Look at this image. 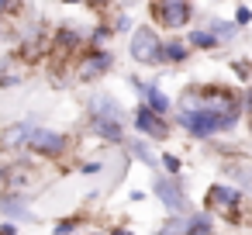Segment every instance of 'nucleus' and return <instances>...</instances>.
Returning <instances> with one entry per match:
<instances>
[{"label": "nucleus", "mask_w": 252, "mask_h": 235, "mask_svg": "<svg viewBox=\"0 0 252 235\" xmlns=\"http://www.w3.org/2000/svg\"><path fill=\"white\" fill-rule=\"evenodd\" d=\"M131 59L135 63H145V66L162 63V42H159V35L152 28H138L131 35Z\"/></svg>", "instance_id": "f257e3e1"}, {"label": "nucleus", "mask_w": 252, "mask_h": 235, "mask_svg": "<svg viewBox=\"0 0 252 235\" xmlns=\"http://www.w3.org/2000/svg\"><path fill=\"white\" fill-rule=\"evenodd\" d=\"M152 190H156V197L169 207V214H183L187 207H190V201H187V194H183V187L176 183V176H156L152 180Z\"/></svg>", "instance_id": "f03ea898"}, {"label": "nucleus", "mask_w": 252, "mask_h": 235, "mask_svg": "<svg viewBox=\"0 0 252 235\" xmlns=\"http://www.w3.org/2000/svg\"><path fill=\"white\" fill-rule=\"evenodd\" d=\"M28 149L38 152V156H59L66 149V135L63 132H52V128H32Z\"/></svg>", "instance_id": "7ed1b4c3"}, {"label": "nucleus", "mask_w": 252, "mask_h": 235, "mask_svg": "<svg viewBox=\"0 0 252 235\" xmlns=\"http://www.w3.org/2000/svg\"><path fill=\"white\" fill-rule=\"evenodd\" d=\"M156 18L166 28H183L190 21V7L187 0H156Z\"/></svg>", "instance_id": "20e7f679"}, {"label": "nucleus", "mask_w": 252, "mask_h": 235, "mask_svg": "<svg viewBox=\"0 0 252 235\" xmlns=\"http://www.w3.org/2000/svg\"><path fill=\"white\" fill-rule=\"evenodd\" d=\"M131 121H135V128H138L145 138H166V135H169V121H166V118H159L156 111H149L145 104L135 111V118H131Z\"/></svg>", "instance_id": "39448f33"}, {"label": "nucleus", "mask_w": 252, "mask_h": 235, "mask_svg": "<svg viewBox=\"0 0 252 235\" xmlns=\"http://www.w3.org/2000/svg\"><path fill=\"white\" fill-rule=\"evenodd\" d=\"M111 66H114V56L100 49V52H90V56H87V59L80 63V69H76V76H80L83 83H90V80H97V76H104V73H107Z\"/></svg>", "instance_id": "423d86ee"}, {"label": "nucleus", "mask_w": 252, "mask_h": 235, "mask_svg": "<svg viewBox=\"0 0 252 235\" xmlns=\"http://www.w3.org/2000/svg\"><path fill=\"white\" fill-rule=\"evenodd\" d=\"M207 204H211L214 211H231V207H238V204H242V190H238V187L214 183V187L207 190Z\"/></svg>", "instance_id": "0eeeda50"}, {"label": "nucleus", "mask_w": 252, "mask_h": 235, "mask_svg": "<svg viewBox=\"0 0 252 235\" xmlns=\"http://www.w3.org/2000/svg\"><path fill=\"white\" fill-rule=\"evenodd\" d=\"M90 111H94V118L125 121V107H121L118 97H111V94H97V97H90Z\"/></svg>", "instance_id": "6e6552de"}, {"label": "nucleus", "mask_w": 252, "mask_h": 235, "mask_svg": "<svg viewBox=\"0 0 252 235\" xmlns=\"http://www.w3.org/2000/svg\"><path fill=\"white\" fill-rule=\"evenodd\" d=\"M28 138H32V125H28V121L7 125L4 132H0V149H7V152H14V149L28 145Z\"/></svg>", "instance_id": "1a4fd4ad"}, {"label": "nucleus", "mask_w": 252, "mask_h": 235, "mask_svg": "<svg viewBox=\"0 0 252 235\" xmlns=\"http://www.w3.org/2000/svg\"><path fill=\"white\" fill-rule=\"evenodd\" d=\"M90 128L104 138V142H125V132H121V121H111V118H90Z\"/></svg>", "instance_id": "9d476101"}, {"label": "nucleus", "mask_w": 252, "mask_h": 235, "mask_svg": "<svg viewBox=\"0 0 252 235\" xmlns=\"http://www.w3.org/2000/svg\"><path fill=\"white\" fill-rule=\"evenodd\" d=\"M0 211H4L7 218H25V214H28V207H25V194H21V190L4 194V197H0Z\"/></svg>", "instance_id": "9b49d317"}, {"label": "nucleus", "mask_w": 252, "mask_h": 235, "mask_svg": "<svg viewBox=\"0 0 252 235\" xmlns=\"http://www.w3.org/2000/svg\"><path fill=\"white\" fill-rule=\"evenodd\" d=\"M187 235H214L211 214H190L187 218Z\"/></svg>", "instance_id": "f8f14e48"}, {"label": "nucleus", "mask_w": 252, "mask_h": 235, "mask_svg": "<svg viewBox=\"0 0 252 235\" xmlns=\"http://www.w3.org/2000/svg\"><path fill=\"white\" fill-rule=\"evenodd\" d=\"M183 59H187V45L183 42L173 38V42L162 45V63H183Z\"/></svg>", "instance_id": "ddd939ff"}, {"label": "nucleus", "mask_w": 252, "mask_h": 235, "mask_svg": "<svg viewBox=\"0 0 252 235\" xmlns=\"http://www.w3.org/2000/svg\"><path fill=\"white\" fill-rule=\"evenodd\" d=\"M190 45H193V49H214L218 38H214L207 28H193V32H190Z\"/></svg>", "instance_id": "4468645a"}, {"label": "nucleus", "mask_w": 252, "mask_h": 235, "mask_svg": "<svg viewBox=\"0 0 252 235\" xmlns=\"http://www.w3.org/2000/svg\"><path fill=\"white\" fill-rule=\"evenodd\" d=\"M235 28H238V25H231V21H211V35H214L218 42H221V38L231 42V38H235Z\"/></svg>", "instance_id": "2eb2a0df"}, {"label": "nucleus", "mask_w": 252, "mask_h": 235, "mask_svg": "<svg viewBox=\"0 0 252 235\" xmlns=\"http://www.w3.org/2000/svg\"><path fill=\"white\" fill-rule=\"evenodd\" d=\"M131 156H135V159H142L145 166H156V163H159V159L152 156V149H149L145 142H131Z\"/></svg>", "instance_id": "dca6fc26"}, {"label": "nucleus", "mask_w": 252, "mask_h": 235, "mask_svg": "<svg viewBox=\"0 0 252 235\" xmlns=\"http://www.w3.org/2000/svg\"><path fill=\"white\" fill-rule=\"evenodd\" d=\"M162 235H187V218H180V214H169V221L162 225Z\"/></svg>", "instance_id": "f3484780"}, {"label": "nucleus", "mask_w": 252, "mask_h": 235, "mask_svg": "<svg viewBox=\"0 0 252 235\" xmlns=\"http://www.w3.org/2000/svg\"><path fill=\"white\" fill-rule=\"evenodd\" d=\"M228 173H231L245 190H252V169H245V166H228Z\"/></svg>", "instance_id": "a211bd4d"}, {"label": "nucleus", "mask_w": 252, "mask_h": 235, "mask_svg": "<svg viewBox=\"0 0 252 235\" xmlns=\"http://www.w3.org/2000/svg\"><path fill=\"white\" fill-rule=\"evenodd\" d=\"M76 228H80V221H76V218H66V221H59V225L52 228V235H73Z\"/></svg>", "instance_id": "6ab92c4d"}, {"label": "nucleus", "mask_w": 252, "mask_h": 235, "mask_svg": "<svg viewBox=\"0 0 252 235\" xmlns=\"http://www.w3.org/2000/svg\"><path fill=\"white\" fill-rule=\"evenodd\" d=\"M159 163H162V169H166L169 176H176V173H180V159H176V156H169V152H166Z\"/></svg>", "instance_id": "aec40b11"}, {"label": "nucleus", "mask_w": 252, "mask_h": 235, "mask_svg": "<svg viewBox=\"0 0 252 235\" xmlns=\"http://www.w3.org/2000/svg\"><path fill=\"white\" fill-rule=\"evenodd\" d=\"M80 173H100V163H97V159H90V163H83V166H80Z\"/></svg>", "instance_id": "412c9836"}, {"label": "nucleus", "mask_w": 252, "mask_h": 235, "mask_svg": "<svg viewBox=\"0 0 252 235\" xmlns=\"http://www.w3.org/2000/svg\"><path fill=\"white\" fill-rule=\"evenodd\" d=\"M249 18H252V14H249V7H242V11L235 14V21H238V25H249Z\"/></svg>", "instance_id": "4be33fe9"}, {"label": "nucleus", "mask_w": 252, "mask_h": 235, "mask_svg": "<svg viewBox=\"0 0 252 235\" xmlns=\"http://www.w3.org/2000/svg\"><path fill=\"white\" fill-rule=\"evenodd\" d=\"M0 235H18V228H14V225L7 221V225H0Z\"/></svg>", "instance_id": "5701e85b"}, {"label": "nucleus", "mask_w": 252, "mask_h": 235, "mask_svg": "<svg viewBox=\"0 0 252 235\" xmlns=\"http://www.w3.org/2000/svg\"><path fill=\"white\" fill-rule=\"evenodd\" d=\"M111 235H131V232H128V228H114Z\"/></svg>", "instance_id": "b1692460"}, {"label": "nucleus", "mask_w": 252, "mask_h": 235, "mask_svg": "<svg viewBox=\"0 0 252 235\" xmlns=\"http://www.w3.org/2000/svg\"><path fill=\"white\" fill-rule=\"evenodd\" d=\"M245 104H249V107H252V87H249V94H245Z\"/></svg>", "instance_id": "393cba45"}, {"label": "nucleus", "mask_w": 252, "mask_h": 235, "mask_svg": "<svg viewBox=\"0 0 252 235\" xmlns=\"http://www.w3.org/2000/svg\"><path fill=\"white\" fill-rule=\"evenodd\" d=\"M4 176H7V166H0V180H4Z\"/></svg>", "instance_id": "a878e982"}, {"label": "nucleus", "mask_w": 252, "mask_h": 235, "mask_svg": "<svg viewBox=\"0 0 252 235\" xmlns=\"http://www.w3.org/2000/svg\"><path fill=\"white\" fill-rule=\"evenodd\" d=\"M7 4H11V0H0V7H7Z\"/></svg>", "instance_id": "bb28decb"}, {"label": "nucleus", "mask_w": 252, "mask_h": 235, "mask_svg": "<svg viewBox=\"0 0 252 235\" xmlns=\"http://www.w3.org/2000/svg\"><path fill=\"white\" fill-rule=\"evenodd\" d=\"M63 4H80V0H63Z\"/></svg>", "instance_id": "cd10ccee"}, {"label": "nucleus", "mask_w": 252, "mask_h": 235, "mask_svg": "<svg viewBox=\"0 0 252 235\" xmlns=\"http://www.w3.org/2000/svg\"><path fill=\"white\" fill-rule=\"evenodd\" d=\"M249 135H252V118H249Z\"/></svg>", "instance_id": "c85d7f7f"}, {"label": "nucleus", "mask_w": 252, "mask_h": 235, "mask_svg": "<svg viewBox=\"0 0 252 235\" xmlns=\"http://www.w3.org/2000/svg\"><path fill=\"white\" fill-rule=\"evenodd\" d=\"M90 235H104V232H90Z\"/></svg>", "instance_id": "c756f323"}, {"label": "nucleus", "mask_w": 252, "mask_h": 235, "mask_svg": "<svg viewBox=\"0 0 252 235\" xmlns=\"http://www.w3.org/2000/svg\"><path fill=\"white\" fill-rule=\"evenodd\" d=\"M0 11H4V7H0Z\"/></svg>", "instance_id": "7c9ffc66"}, {"label": "nucleus", "mask_w": 252, "mask_h": 235, "mask_svg": "<svg viewBox=\"0 0 252 235\" xmlns=\"http://www.w3.org/2000/svg\"><path fill=\"white\" fill-rule=\"evenodd\" d=\"M159 235H162V232H159Z\"/></svg>", "instance_id": "2f4dec72"}]
</instances>
